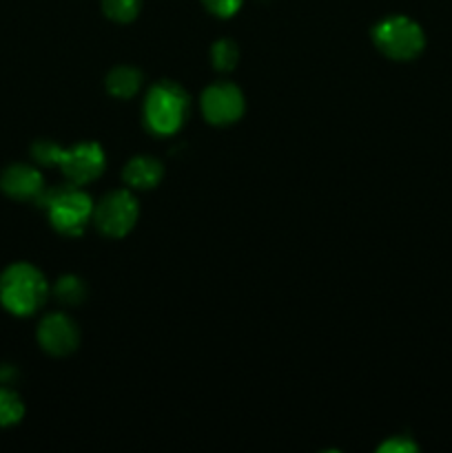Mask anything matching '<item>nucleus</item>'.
Returning <instances> with one entry per match:
<instances>
[{
	"instance_id": "13",
	"label": "nucleus",
	"mask_w": 452,
	"mask_h": 453,
	"mask_svg": "<svg viewBox=\"0 0 452 453\" xmlns=\"http://www.w3.org/2000/svg\"><path fill=\"white\" fill-rule=\"evenodd\" d=\"M53 295L58 301L66 305H78L80 301H84L87 296V286L80 281L75 274H65V277L58 279L56 288H53Z\"/></svg>"
},
{
	"instance_id": "7",
	"label": "nucleus",
	"mask_w": 452,
	"mask_h": 453,
	"mask_svg": "<svg viewBox=\"0 0 452 453\" xmlns=\"http://www.w3.org/2000/svg\"><path fill=\"white\" fill-rule=\"evenodd\" d=\"M204 118L211 124H233L244 113V96L235 84L217 82L202 93Z\"/></svg>"
},
{
	"instance_id": "17",
	"label": "nucleus",
	"mask_w": 452,
	"mask_h": 453,
	"mask_svg": "<svg viewBox=\"0 0 452 453\" xmlns=\"http://www.w3.org/2000/svg\"><path fill=\"white\" fill-rule=\"evenodd\" d=\"M415 442L406 441V438H393V441L384 442L379 447V451H388V453H403V451H415Z\"/></svg>"
},
{
	"instance_id": "2",
	"label": "nucleus",
	"mask_w": 452,
	"mask_h": 453,
	"mask_svg": "<svg viewBox=\"0 0 452 453\" xmlns=\"http://www.w3.org/2000/svg\"><path fill=\"white\" fill-rule=\"evenodd\" d=\"M44 274L31 264H12L0 274V303L13 317H31L47 301Z\"/></svg>"
},
{
	"instance_id": "9",
	"label": "nucleus",
	"mask_w": 452,
	"mask_h": 453,
	"mask_svg": "<svg viewBox=\"0 0 452 453\" xmlns=\"http://www.w3.org/2000/svg\"><path fill=\"white\" fill-rule=\"evenodd\" d=\"M0 188L18 202H31L44 195V177L29 164H12L0 175Z\"/></svg>"
},
{
	"instance_id": "6",
	"label": "nucleus",
	"mask_w": 452,
	"mask_h": 453,
	"mask_svg": "<svg viewBox=\"0 0 452 453\" xmlns=\"http://www.w3.org/2000/svg\"><path fill=\"white\" fill-rule=\"evenodd\" d=\"M93 219L106 237H124L137 221V202L129 190H113L96 208Z\"/></svg>"
},
{
	"instance_id": "15",
	"label": "nucleus",
	"mask_w": 452,
	"mask_h": 453,
	"mask_svg": "<svg viewBox=\"0 0 452 453\" xmlns=\"http://www.w3.org/2000/svg\"><path fill=\"white\" fill-rule=\"evenodd\" d=\"M211 58L217 71H233L239 60L238 44H235L233 40H220V42L213 44Z\"/></svg>"
},
{
	"instance_id": "16",
	"label": "nucleus",
	"mask_w": 452,
	"mask_h": 453,
	"mask_svg": "<svg viewBox=\"0 0 452 453\" xmlns=\"http://www.w3.org/2000/svg\"><path fill=\"white\" fill-rule=\"evenodd\" d=\"M204 7L211 13H215L217 18H230L239 12L244 0H202Z\"/></svg>"
},
{
	"instance_id": "10",
	"label": "nucleus",
	"mask_w": 452,
	"mask_h": 453,
	"mask_svg": "<svg viewBox=\"0 0 452 453\" xmlns=\"http://www.w3.org/2000/svg\"><path fill=\"white\" fill-rule=\"evenodd\" d=\"M162 180V164L153 157H133L124 168V181L136 190H151Z\"/></svg>"
},
{
	"instance_id": "4",
	"label": "nucleus",
	"mask_w": 452,
	"mask_h": 453,
	"mask_svg": "<svg viewBox=\"0 0 452 453\" xmlns=\"http://www.w3.org/2000/svg\"><path fill=\"white\" fill-rule=\"evenodd\" d=\"M189 111V97L175 82H160L146 96L144 119L155 135H171L182 127Z\"/></svg>"
},
{
	"instance_id": "3",
	"label": "nucleus",
	"mask_w": 452,
	"mask_h": 453,
	"mask_svg": "<svg viewBox=\"0 0 452 453\" xmlns=\"http://www.w3.org/2000/svg\"><path fill=\"white\" fill-rule=\"evenodd\" d=\"M40 203L47 208L49 221L53 228L62 234H80L93 217V203L89 195L74 186H60V188L44 190Z\"/></svg>"
},
{
	"instance_id": "5",
	"label": "nucleus",
	"mask_w": 452,
	"mask_h": 453,
	"mask_svg": "<svg viewBox=\"0 0 452 453\" xmlns=\"http://www.w3.org/2000/svg\"><path fill=\"white\" fill-rule=\"evenodd\" d=\"M375 44L393 60H412L424 51V31L406 16H393L381 20L372 31Z\"/></svg>"
},
{
	"instance_id": "14",
	"label": "nucleus",
	"mask_w": 452,
	"mask_h": 453,
	"mask_svg": "<svg viewBox=\"0 0 452 453\" xmlns=\"http://www.w3.org/2000/svg\"><path fill=\"white\" fill-rule=\"evenodd\" d=\"M142 0H102V12L115 22H131L140 13Z\"/></svg>"
},
{
	"instance_id": "8",
	"label": "nucleus",
	"mask_w": 452,
	"mask_h": 453,
	"mask_svg": "<svg viewBox=\"0 0 452 453\" xmlns=\"http://www.w3.org/2000/svg\"><path fill=\"white\" fill-rule=\"evenodd\" d=\"M78 327L66 314L53 312L40 321L38 326V343L44 352L53 357H66L78 348Z\"/></svg>"
},
{
	"instance_id": "1",
	"label": "nucleus",
	"mask_w": 452,
	"mask_h": 453,
	"mask_svg": "<svg viewBox=\"0 0 452 453\" xmlns=\"http://www.w3.org/2000/svg\"><path fill=\"white\" fill-rule=\"evenodd\" d=\"M31 155L43 166H60L66 180L75 186L97 180L102 175V171H105V153L93 142H84V144H75L71 149H62L56 142L40 140L31 149Z\"/></svg>"
},
{
	"instance_id": "12",
	"label": "nucleus",
	"mask_w": 452,
	"mask_h": 453,
	"mask_svg": "<svg viewBox=\"0 0 452 453\" xmlns=\"http://www.w3.org/2000/svg\"><path fill=\"white\" fill-rule=\"evenodd\" d=\"M25 416V403L9 385H0V427H13Z\"/></svg>"
},
{
	"instance_id": "11",
	"label": "nucleus",
	"mask_w": 452,
	"mask_h": 453,
	"mask_svg": "<svg viewBox=\"0 0 452 453\" xmlns=\"http://www.w3.org/2000/svg\"><path fill=\"white\" fill-rule=\"evenodd\" d=\"M142 84V73L133 66H115L113 71L106 78V88H109L111 96L115 97H133L137 93Z\"/></svg>"
}]
</instances>
